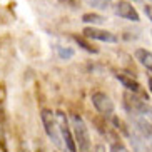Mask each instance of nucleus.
<instances>
[{"label": "nucleus", "instance_id": "1", "mask_svg": "<svg viewBox=\"0 0 152 152\" xmlns=\"http://www.w3.org/2000/svg\"><path fill=\"white\" fill-rule=\"evenodd\" d=\"M40 121H42V125H44L45 134L49 135V139H50V142L58 149L65 147V145L60 142V140H62V135H60V129H58V122H57L55 112H52L50 109H42L40 110Z\"/></svg>", "mask_w": 152, "mask_h": 152}, {"label": "nucleus", "instance_id": "15", "mask_svg": "<svg viewBox=\"0 0 152 152\" xmlns=\"http://www.w3.org/2000/svg\"><path fill=\"white\" fill-rule=\"evenodd\" d=\"M109 152H129V151L121 140H115V142H110V151Z\"/></svg>", "mask_w": 152, "mask_h": 152}, {"label": "nucleus", "instance_id": "19", "mask_svg": "<svg viewBox=\"0 0 152 152\" xmlns=\"http://www.w3.org/2000/svg\"><path fill=\"white\" fill-rule=\"evenodd\" d=\"M151 34H152V30H151Z\"/></svg>", "mask_w": 152, "mask_h": 152}, {"label": "nucleus", "instance_id": "20", "mask_svg": "<svg viewBox=\"0 0 152 152\" xmlns=\"http://www.w3.org/2000/svg\"><path fill=\"white\" fill-rule=\"evenodd\" d=\"M135 2H137V0H135Z\"/></svg>", "mask_w": 152, "mask_h": 152}, {"label": "nucleus", "instance_id": "13", "mask_svg": "<svg viewBox=\"0 0 152 152\" xmlns=\"http://www.w3.org/2000/svg\"><path fill=\"white\" fill-rule=\"evenodd\" d=\"M57 54H58L60 58H65V60H67V58L74 57V50L69 49V47H60V45H58L57 47Z\"/></svg>", "mask_w": 152, "mask_h": 152}, {"label": "nucleus", "instance_id": "8", "mask_svg": "<svg viewBox=\"0 0 152 152\" xmlns=\"http://www.w3.org/2000/svg\"><path fill=\"white\" fill-rule=\"evenodd\" d=\"M130 142H132V149L134 152H151V147H149V140L144 135H140L135 130V132H130Z\"/></svg>", "mask_w": 152, "mask_h": 152}, {"label": "nucleus", "instance_id": "12", "mask_svg": "<svg viewBox=\"0 0 152 152\" xmlns=\"http://www.w3.org/2000/svg\"><path fill=\"white\" fill-rule=\"evenodd\" d=\"M112 122H114V125H115V129H117V130H121V132H122L124 135H127V137L130 135V130L127 129V125H125L124 122L121 121V119H117V117H114V119H112Z\"/></svg>", "mask_w": 152, "mask_h": 152}, {"label": "nucleus", "instance_id": "18", "mask_svg": "<svg viewBox=\"0 0 152 152\" xmlns=\"http://www.w3.org/2000/svg\"><path fill=\"white\" fill-rule=\"evenodd\" d=\"M149 89H151V94H152V77H149Z\"/></svg>", "mask_w": 152, "mask_h": 152}, {"label": "nucleus", "instance_id": "4", "mask_svg": "<svg viewBox=\"0 0 152 152\" xmlns=\"http://www.w3.org/2000/svg\"><path fill=\"white\" fill-rule=\"evenodd\" d=\"M90 100H92V105L95 107V110L100 114V115H112L114 114V102L110 100L107 94L104 92H92L90 94Z\"/></svg>", "mask_w": 152, "mask_h": 152}, {"label": "nucleus", "instance_id": "3", "mask_svg": "<svg viewBox=\"0 0 152 152\" xmlns=\"http://www.w3.org/2000/svg\"><path fill=\"white\" fill-rule=\"evenodd\" d=\"M55 115H57L58 129H60V135H62L65 149L69 152H77V142H75V137H74V132H72V125H70V121H69L67 114L64 110H57Z\"/></svg>", "mask_w": 152, "mask_h": 152}, {"label": "nucleus", "instance_id": "5", "mask_svg": "<svg viewBox=\"0 0 152 152\" xmlns=\"http://www.w3.org/2000/svg\"><path fill=\"white\" fill-rule=\"evenodd\" d=\"M82 35L92 40H100V42H107V44H115L117 42V35L112 34L109 30H102L97 27H85L82 30Z\"/></svg>", "mask_w": 152, "mask_h": 152}, {"label": "nucleus", "instance_id": "7", "mask_svg": "<svg viewBox=\"0 0 152 152\" xmlns=\"http://www.w3.org/2000/svg\"><path fill=\"white\" fill-rule=\"evenodd\" d=\"M115 79L124 85L127 90L130 92H135V94H142V87L135 80V77H132V74H125V72H117L115 74Z\"/></svg>", "mask_w": 152, "mask_h": 152}, {"label": "nucleus", "instance_id": "9", "mask_svg": "<svg viewBox=\"0 0 152 152\" xmlns=\"http://www.w3.org/2000/svg\"><path fill=\"white\" fill-rule=\"evenodd\" d=\"M135 58L139 60L140 65H144L152 74V52H149L145 49H137L135 50Z\"/></svg>", "mask_w": 152, "mask_h": 152}, {"label": "nucleus", "instance_id": "6", "mask_svg": "<svg viewBox=\"0 0 152 152\" xmlns=\"http://www.w3.org/2000/svg\"><path fill=\"white\" fill-rule=\"evenodd\" d=\"M114 12H115V15L125 18V20H130V22H139L137 10H135L134 7H132V4H130V2H127V0H119V2L115 4Z\"/></svg>", "mask_w": 152, "mask_h": 152}, {"label": "nucleus", "instance_id": "2", "mask_svg": "<svg viewBox=\"0 0 152 152\" xmlns=\"http://www.w3.org/2000/svg\"><path fill=\"white\" fill-rule=\"evenodd\" d=\"M72 129H74V137L79 145V152H92V140H90V132L85 125L84 119L79 114H72L70 117Z\"/></svg>", "mask_w": 152, "mask_h": 152}, {"label": "nucleus", "instance_id": "10", "mask_svg": "<svg viewBox=\"0 0 152 152\" xmlns=\"http://www.w3.org/2000/svg\"><path fill=\"white\" fill-rule=\"evenodd\" d=\"M72 39L79 44V47L85 50V52H89V54H99V47H95L92 42H89V39L84 35H72Z\"/></svg>", "mask_w": 152, "mask_h": 152}, {"label": "nucleus", "instance_id": "17", "mask_svg": "<svg viewBox=\"0 0 152 152\" xmlns=\"http://www.w3.org/2000/svg\"><path fill=\"white\" fill-rule=\"evenodd\" d=\"M144 12H145V15L149 17V20H152V5H145V7H144Z\"/></svg>", "mask_w": 152, "mask_h": 152}, {"label": "nucleus", "instance_id": "14", "mask_svg": "<svg viewBox=\"0 0 152 152\" xmlns=\"http://www.w3.org/2000/svg\"><path fill=\"white\" fill-rule=\"evenodd\" d=\"M110 2L112 0H89V4L92 7H97V9H102V10H107L110 7Z\"/></svg>", "mask_w": 152, "mask_h": 152}, {"label": "nucleus", "instance_id": "11", "mask_svg": "<svg viewBox=\"0 0 152 152\" xmlns=\"http://www.w3.org/2000/svg\"><path fill=\"white\" fill-rule=\"evenodd\" d=\"M82 22L84 23H92V25H99V23L105 22V17L99 14H84L82 15Z\"/></svg>", "mask_w": 152, "mask_h": 152}, {"label": "nucleus", "instance_id": "16", "mask_svg": "<svg viewBox=\"0 0 152 152\" xmlns=\"http://www.w3.org/2000/svg\"><path fill=\"white\" fill-rule=\"evenodd\" d=\"M60 5H65L69 9H77L79 7V0H58Z\"/></svg>", "mask_w": 152, "mask_h": 152}]
</instances>
